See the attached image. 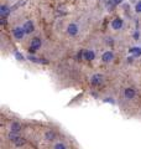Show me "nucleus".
Listing matches in <instances>:
<instances>
[{
	"label": "nucleus",
	"instance_id": "obj_11",
	"mask_svg": "<svg viewBox=\"0 0 141 149\" xmlns=\"http://www.w3.org/2000/svg\"><path fill=\"white\" fill-rule=\"evenodd\" d=\"M9 130H10V133L19 134L21 132V124L19 122H16V120H14V122H11L10 125H9Z\"/></svg>",
	"mask_w": 141,
	"mask_h": 149
},
{
	"label": "nucleus",
	"instance_id": "obj_9",
	"mask_svg": "<svg viewBox=\"0 0 141 149\" xmlns=\"http://www.w3.org/2000/svg\"><path fill=\"white\" fill-rule=\"evenodd\" d=\"M10 13H11L10 5L6 3L1 4V6H0V16H1V19H6L9 15H10Z\"/></svg>",
	"mask_w": 141,
	"mask_h": 149
},
{
	"label": "nucleus",
	"instance_id": "obj_7",
	"mask_svg": "<svg viewBox=\"0 0 141 149\" xmlns=\"http://www.w3.org/2000/svg\"><path fill=\"white\" fill-rule=\"evenodd\" d=\"M114 58H115V55L111 50H105L100 56V60L103 63H111L114 61Z\"/></svg>",
	"mask_w": 141,
	"mask_h": 149
},
{
	"label": "nucleus",
	"instance_id": "obj_15",
	"mask_svg": "<svg viewBox=\"0 0 141 149\" xmlns=\"http://www.w3.org/2000/svg\"><path fill=\"white\" fill-rule=\"evenodd\" d=\"M6 1H12V0H6Z\"/></svg>",
	"mask_w": 141,
	"mask_h": 149
},
{
	"label": "nucleus",
	"instance_id": "obj_5",
	"mask_svg": "<svg viewBox=\"0 0 141 149\" xmlns=\"http://www.w3.org/2000/svg\"><path fill=\"white\" fill-rule=\"evenodd\" d=\"M89 82H91V85L94 86V87H98L104 83V76H103L102 73H93L91 78H89Z\"/></svg>",
	"mask_w": 141,
	"mask_h": 149
},
{
	"label": "nucleus",
	"instance_id": "obj_1",
	"mask_svg": "<svg viewBox=\"0 0 141 149\" xmlns=\"http://www.w3.org/2000/svg\"><path fill=\"white\" fill-rule=\"evenodd\" d=\"M66 32H67V35L70 37H76V36H78L79 32H81V25H79L77 21H70V22H68L67 27H66Z\"/></svg>",
	"mask_w": 141,
	"mask_h": 149
},
{
	"label": "nucleus",
	"instance_id": "obj_8",
	"mask_svg": "<svg viewBox=\"0 0 141 149\" xmlns=\"http://www.w3.org/2000/svg\"><path fill=\"white\" fill-rule=\"evenodd\" d=\"M22 27H24V30H25L26 35H31L32 32H35V24L32 20H26L22 24Z\"/></svg>",
	"mask_w": 141,
	"mask_h": 149
},
{
	"label": "nucleus",
	"instance_id": "obj_2",
	"mask_svg": "<svg viewBox=\"0 0 141 149\" xmlns=\"http://www.w3.org/2000/svg\"><path fill=\"white\" fill-rule=\"evenodd\" d=\"M44 45V41L40 36H34L32 39L30 40V45H29V50L30 52H36L37 50H40Z\"/></svg>",
	"mask_w": 141,
	"mask_h": 149
},
{
	"label": "nucleus",
	"instance_id": "obj_6",
	"mask_svg": "<svg viewBox=\"0 0 141 149\" xmlns=\"http://www.w3.org/2000/svg\"><path fill=\"white\" fill-rule=\"evenodd\" d=\"M123 97L126 101H133L136 98V90L134 87H125L123 90Z\"/></svg>",
	"mask_w": 141,
	"mask_h": 149
},
{
	"label": "nucleus",
	"instance_id": "obj_10",
	"mask_svg": "<svg viewBox=\"0 0 141 149\" xmlns=\"http://www.w3.org/2000/svg\"><path fill=\"white\" fill-rule=\"evenodd\" d=\"M83 58L86 61H93L95 58V51L92 50V49H87L83 51Z\"/></svg>",
	"mask_w": 141,
	"mask_h": 149
},
{
	"label": "nucleus",
	"instance_id": "obj_13",
	"mask_svg": "<svg viewBox=\"0 0 141 149\" xmlns=\"http://www.w3.org/2000/svg\"><path fill=\"white\" fill-rule=\"evenodd\" d=\"M134 13L140 15L141 14V0H138L135 4H134Z\"/></svg>",
	"mask_w": 141,
	"mask_h": 149
},
{
	"label": "nucleus",
	"instance_id": "obj_14",
	"mask_svg": "<svg viewBox=\"0 0 141 149\" xmlns=\"http://www.w3.org/2000/svg\"><path fill=\"white\" fill-rule=\"evenodd\" d=\"M55 137H56V134H55V132H52V130H48V132L45 134V138L47 141H53Z\"/></svg>",
	"mask_w": 141,
	"mask_h": 149
},
{
	"label": "nucleus",
	"instance_id": "obj_3",
	"mask_svg": "<svg viewBox=\"0 0 141 149\" xmlns=\"http://www.w3.org/2000/svg\"><path fill=\"white\" fill-rule=\"evenodd\" d=\"M25 36H26V32L24 30L22 25H16L12 27V37L16 41H22L25 39Z\"/></svg>",
	"mask_w": 141,
	"mask_h": 149
},
{
	"label": "nucleus",
	"instance_id": "obj_12",
	"mask_svg": "<svg viewBox=\"0 0 141 149\" xmlns=\"http://www.w3.org/2000/svg\"><path fill=\"white\" fill-rule=\"evenodd\" d=\"M52 149H68V148H67V146H66L64 142L58 141V142H56L52 146Z\"/></svg>",
	"mask_w": 141,
	"mask_h": 149
},
{
	"label": "nucleus",
	"instance_id": "obj_4",
	"mask_svg": "<svg viewBox=\"0 0 141 149\" xmlns=\"http://www.w3.org/2000/svg\"><path fill=\"white\" fill-rule=\"evenodd\" d=\"M124 26H125V21H124V19L120 16H116L110 21V27H111V30H114V31L123 30Z\"/></svg>",
	"mask_w": 141,
	"mask_h": 149
}]
</instances>
